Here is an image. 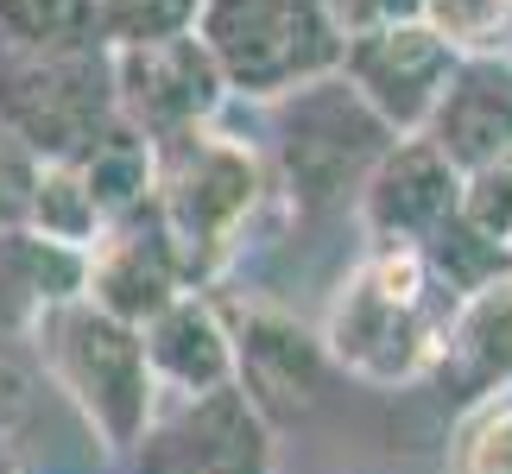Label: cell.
I'll use <instances>...</instances> for the list:
<instances>
[{
	"mask_svg": "<svg viewBox=\"0 0 512 474\" xmlns=\"http://www.w3.org/2000/svg\"><path fill=\"white\" fill-rule=\"evenodd\" d=\"M266 196H272L266 152L241 140V133H228L222 121L159 146L152 215H159L190 291H215L228 279V266L241 260Z\"/></svg>",
	"mask_w": 512,
	"mask_h": 474,
	"instance_id": "obj_1",
	"label": "cell"
},
{
	"mask_svg": "<svg viewBox=\"0 0 512 474\" xmlns=\"http://www.w3.org/2000/svg\"><path fill=\"white\" fill-rule=\"evenodd\" d=\"M443 316L449 298L424 272L418 247H392V253H367L336 285L317 342L329 367H342L348 380L399 392V386H424Z\"/></svg>",
	"mask_w": 512,
	"mask_h": 474,
	"instance_id": "obj_2",
	"label": "cell"
},
{
	"mask_svg": "<svg viewBox=\"0 0 512 474\" xmlns=\"http://www.w3.org/2000/svg\"><path fill=\"white\" fill-rule=\"evenodd\" d=\"M26 342L38 348L51 386L76 405V418L89 424V437L108 456H127L146 437V424L159 418V386H152L140 329L114 323V316L76 298L64 310H51Z\"/></svg>",
	"mask_w": 512,
	"mask_h": 474,
	"instance_id": "obj_3",
	"label": "cell"
},
{
	"mask_svg": "<svg viewBox=\"0 0 512 474\" xmlns=\"http://www.w3.org/2000/svg\"><path fill=\"white\" fill-rule=\"evenodd\" d=\"M196 38L228 83V102L272 108L279 95L342 70V26L329 0H203Z\"/></svg>",
	"mask_w": 512,
	"mask_h": 474,
	"instance_id": "obj_4",
	"label": "cell"
},
{
	"mask_svg": "<svg viewBox=\"0 0 512 474\" xmlns=\"http://www.w3.org/2000/svg\"><path fill=\"white\" fill-rule=\"evenodd\" d=\"M392 133L367 114V102L336 76L304 83L272 102V165L298 209H348L367 171L380 165Z\"/></svg>",
	"mask_w": 512,
	"mask_h": 474,
	"instance_id": "obj_5",
	"label": "cell"
},
{
	"mask_svg": "<svg viewBox=\"0 0 512 474\" xmlns=\"http://www.w3.org/2000/svg\"><path fill=\"white\" fill-rule=\"evenodd\" d=\"M114 121L121 114H114V83H108L102 45L0 57V127L38 165H76Z\"/></svg>",
	"mask_w": 512,
	"mask_h": 474,
	"instance_id": "obj_6",
	"label": "cell"
},
{
	"mask_svg": "<svg viewBox=\"0 0 512 474\" xmlns=\"http://www.w3.org/2000/svg\"><path fill=\"white\" fill-rule=\"evenodd\" d=\"M108 83H114V114L152 146L184 140L196 127H215L228 108V83L196 32L152 38V45H114Z\"/></svg>",
	"mask_w": 512,
	"mask_h": 474,
	"instance_id": "obj_7",
	"label": "cell"
},
{
	"mask_svg": "<svg viewBox=\"0 0 512 474\" xmlns=\"http://www.w3.org/2000/svg\"><path fill=\"white\" fill-rule=\"evenodd\" d=\"M215 304H222L228 348H234V392L266 424L304 418L329 380V354L317 342V329L266 298H215Z\"/></svg>",
	"mask_w": 512,
	"mask_h": 474,
	"instance_id": "obj_8",
	"label": "cell"
},
{
	"mask_svg": "<svg viewBox=\"0 0 512 474\" xmlns=\"http://www.w3.org/2000/svg\"><path fill=\"white\" fill-rule=\"evenodd\" d=\"M127 474H272V424L234 386L177 399L127 449Z\"/></svg>",
	"mask_w": 512,
	"mask_h": 474,
	"instance_id": "obj_9",
	"label": "cell"
},
{
	"mask_svg": "<svg viewBox=\"0 0 512 474\" xmlns=\"http://www.w3.org/2000/svg\"><path fill=\"white\" fill-rule=\"evenodd\" d=\"M456 64L462 57L449 51L424 19L361 32V38L342 45V83L361 95L367 114L392 133V140H411V133L430 127V114H437Z\"/></svg>",
	"mask_w": 512,
	"mask_h": 474,
	"instance_id": "obj_10",
	"label": "cell"
},
{
	"mask_svg": "<svg viewBox=\"0 0 512 474\" xmlns=\"http://www.w3.org/2000/svg\"><path fill=\"white\" fill-rule=\"evenodd\" d=\"M424 386L456 418H475V411L512 399V279L449 304Z\"/></svg>",
	"mask_w": 512,
	"mask_h": 474,
	"instance_id": "obj_11",
	"label": "cell"
},
{
	"mask_svg": "<svg viewBox=\"0 0 512 474\" xmlns=\"http://www.w3.org/2000/svg\"><path fill=\"white\" fill-rule=\"evenodd\" d=\"M456 190H462V177L449 171V158L424 133L392 140L380 152V165L367 171V184L354 190V222L367 234V253L424 247L456 215Z\"/></svg>",
	"mask_w": 512,
	"mask_h": 474,
	"instance_id": "obj_12",
	"label": "cell"
},
{
	"mask_svg": "<svg viewBox=\"0 0 512 474\" xmlns=\"http://www.w3.org/2000/svg\"><path fill=\"white\" fill-rule=\"evenodd\" d=\"M184 272H177V253L165 241L152 203L127 222H108L102 241L83 253V304L114 316L127 329H146L165 304L184 298Z\"/></svg>",
	"mask_w": 512,
	"mask_h": 474,
	"instance_id": "obj_13",
	"label": "cell"
},
{
	"mask_svg": "<svg viewBox=\"0 0 512 474\" xmlns=\"http://www.w3.org/2000/svg\"><path fill=\"white\" fill-rule=\"evenodd\" d=\"M424 140L449 158L456 177L481 165H506L512 158V70L500 57H462Z\"/></svg>",
	"mask_w": 512,
	"mask_h": 474,
	"instance_id": "obj_14",
	"label": "cell"
},
{
	"mask_svg": "<svg viewBox=\"0 0 512 474\" xmlns=\"http://www.w3.org/2000/svg\"><path fill=\"white\" fill-rule=\"evenodd\" d=\"M146 367L159 399H209V392L234 386V348H228V323L215 291H184L177 304H165L152 323L140 329Z\"/></svg>",
	"mask_w": 512,
	"mask_h": 474,
	"instance_id": "obj_15",
	"label": "cell"
},
{
	"mask_svg": "<svg viewBox=\"0 0 512 474\" xmlns=\"http://www.w3.org/2000/svg\"><path fill=\"white\" fill-rule=\"evenodd\" d=\"M76 298H83V253L76 247H57L32 228L0 234V329L7 335L26 342L51 310Z\"/></svg>",
	"mask_w": 512,
	"mask_h": 474,
	"instance_id": "obj_16",
	"label": "cell"
},
{
	"mask_svg": "<svg viewBox=\"0 0 512 474\" xmlns=\"http://www.w3.org/2000/svg\"><path fill=\"white\" fill-rule=\"evenodd\" d=\"M76 177L95 196L102 222H127L152 203V177H159V146L140 140L127 121H114L102 140H95L83 158H76Z\"/></svg>",
	"mask_w": 512,
	"mask_h": 474,
	"instance_id": "obj_17",
	"label": "cell"
},
{
	"mask_svg": "<svg viewBox=\"0 0 512 474\" xmlns=\"http://www.w3.org/2000/svg\"><path fill=\"white\" fill-rule=\"evenodd\" d=\"M418 260H424V272L437 279V291H443L449 304L475 298V291L500 285V279H512V247H494L487 234L468 228L462 215H449V222L430 234V241L418 247Z\"/></svg>",
	"mask_w": 512,
	"mask_h": 474,
	"instance_id": "obj_18",
	"label": "cell"
},
{
	"mask_svg": "<svg viewBox=\"0 0 512 474\" xmlns=\"http://www.w3.org/2000/svg\"><path fill=\"white\" fill-rule=\"evenodd\" d=\"M26 228L45 234L57 247H76L89 253L102 241V209H95V196L83 190V177L76 165H38V184H32V209H26Z\"/></svg>",
	"mask_w": 512,
	"mask_h": 474,
	"instance_id": "obj_19",
	"label": "cell"
},
{
	"mask_svg": "<svg viewBox=\"0 0 512 474\" xmlns=\"http://www.w3.org/2000/svg\"><path fill=\"white\" fill-rule=\"evenodd\" d=\"M95 45V0H0V57Z\"/></svg>",
	"mask_w": 512,
	"mask_h": 474,
	"instance_id": "obj_20",
	"label": "cell"
},
{
	"mask_svg": "<svg viewBox=\"0 0 512 474\" xmlns=\"http://www.w3.org/2000/svg\"><path fill=\"white\" fill-rule=\"evenodd\" d=\"M203 0H95V45H152V38L196 32Z\"/></svg>",
	"mask_w": 512,
	"mask_h": 474,
	"instance_id": "obj_21",
	"label": "cell"
},
{
	"mask_svg": "<svg viewBox=\"0 0 512 474\" xmlns=\"http://www.w3.org/2000/svg\"><path fill=\"white\" fill-rule=\"evenodd\" d=\"M456 215L475 234H487L494 247H512V158H506V165H481V171L462 177Z\"/></svg>",
	"mask_w": 512,
	"mask_h": 474,
	"instance_id": "obj_22",
	"label": "cell"
},
{
	"mask_svg": "<svg viewBox=\"0 0 512 474\" xmlns=\"http://www.w3.org/2000/svg\"><path fill=\"white\" fill-rule=\"evenodd\" d=\"M449 474H512V399L475 411V418H462Z\"/></svg>",
	"mask_w": 512,
	"mask_h": 474,
	"instance_id": "obj_23",
	"label": "cell"
},
{
	"mask_svg": "<svg viewBox=\"0 0 512 474\" xmlns=\"http://www.w3.org/2000/svg\"><path fill=\"white\" fill-rule=\"evenodd\" d=\"M32 184H38V158L0 127V234L26 228V209H32Z\"/></svg>",
	"mask_w": 512,
	"mask_h": 474,
	"instance_id": "obj_24",
	"label": "cell"
},
{
	"mask_svg": "<svg viewBox=\"0 0 512 474\" xmlns=\"http://www.w3.org/2000/svg\"><path fill=\"white\" fill-rule=\"evenodd\" d=\"M342 38L380 32V26H405V19H424V0H329Z\"/></svg>",
	"mask_w": 512,
	"mask_h": 474,
	"instance_id": "obj_25",
	"label": "cell"
},
{
	"mask_svg": "<svg viewBox=\"0 0 512 474\" xmlns=\"http://www.w3.org/2000/svg\"><path fill=\"white\" fill-rule=\"evenodd\" d=\"M494 57H500V64H506V70H512V32H506V45H500V51H494Z\"/></svg>",
	"mask_w": 512,
	"mask_h": 474,
	"instance_id": "obj_26",
	"label": "cell"
}]
</instances>
